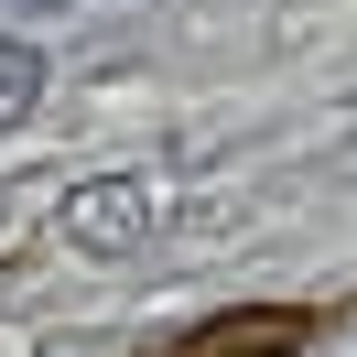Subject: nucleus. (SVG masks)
<instances>
[{
  "label": "nucleus",
  "instance_id": "obj_1",
  "mask_svg": "<svg viewBox=\"0 0 357 357\" xmlns=\"http://www.w3.org/2000/svg\"><path fill=\"white\" fill-rule=\"evenodd\" d=\"M33 109H44V44L0 33V130H22Z\"/></svg>",
  "mask_w": 357,
  "mask_h": 357
}]
</instances>
